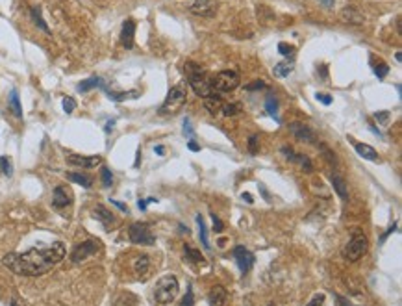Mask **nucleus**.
<instances>
[{
    "label": "nucleus",
    "mask_w": 402,
    "mask_h": 306,
    "mask_svg": "<svg viewBox=\"0 0 402 306\" xmlns=\"http://www.w3.org/2000/svg\"><path fill=\"white\" fill-rule=\"evenodd\" d=\"M146 204H148L146 200H139V202H137V206L141 208V210H146Z\"/></svg>",
    "instance_id": "4d7b16f0"
},
{
    "label": "nucleus",
    "mask_w": 402,
    "mask_h": 306,
    "mask_svg": "<svg viewBox=\"0 0 402 306\" xmlns=\"http://www.w3.org/2000/svg\"><path fill=\"white\" fill-rule=\"evenodd\" d=\"M69 165H76V167L82 169H93L102 163L100 156H80V154H69L67 156Z\"/></svg>",
    "instance_id": "9b49d317"
},
{
    "label": "nucleus",
    "mask_w": 402,
    "mask_h": 306,
    "mask_svg": "<svg viewBox=\"0 0 402 306\" xmlns=\"http://www.w3.org/2000/svg\"><path fill=\"white\" fill-rule=\"evenodd\" d=\"M187 78H189V85L193 87V91L197 93L198 97L208 99V97H212L213 95L212 84H210V80L204 76V71L195 73V75H187Z\"/></svg>",
    "instance_id": "0eeeda50"
},
{
    "label": "nucleus",
    "mask_w": 402,
    "mask_h": 306,
    "mask_svg": "<svg viewBox=\"0 0 402 306\" xmlns=\"http://www.w3.org/2000/svg\"><path fill=\"white\" fill-rule=\"evenodd\" d=\"M213 91H220V93H228L234 91L235 87L239 85V75L235 71H220L215 75L213 80H210Z\"/></svg>",
    "instance_id": "39448f33"
},
{
    "label": "nucleus",
    "mask_w": 402,
    "mask_h": 306,
    "mask_svg": "<svg viewBox=\"0 0 402 306\" xmlns=\"http://www.w3.org/2000/svg\"><path fill=\"white\" fill-rule=\"evenodd\" d=\"M183 104H185V91H183V87L182 85H173V87L169 89L167 97L163 100L161 108H159V114L161 115L178 114L183 108Z\"/></svg>",
    "instance_id": "7ed1b4c3"
},
{
    "label": "nucleus",
    "mask_w": 402,
    "mask_h": 306,
    "mask_svg": "<svg viewBox=\"0 0 402 306\" xmlns=\"http://www.w3.org/2000/svg\"><path fill=\"white\" fill-rule=\"evenodd\" d=\"M241 114V104L239 102H234V104H222V115L226 117H234V115Z\"/></svg>",
    "instance_id": "2f4dec72"
},
{
    "label": "nucleus",
    "mask_w": 402,
    "mask_h": 306,
    "mask_svg": "<svg viewBox=\"0 0 402 306\" xmlns=\"http://www.w3.org/2000/svg\"><path fill=\"white\" fill-rule=\"evenodd\" d=\"M293 69H295L293 61H280V63H276V65H274V76L286 78V76H289V75L293 73Z\"/></svg>",
    "instance_id": "4be33fe9"
},
{
    "label": "nucleus",
    "mask_w": 402,
    "mask_h": 306,
    "mask_svg": "<svg viewBox=\"0 0 402 306\" xmlns=\"http://www.w3.org/2000/svg\"><path fill=\"white\" fill-rule=\"evenodd\" d=\"M130 241L136 245H154L156 243V236L150 232L148 225L145 223H134L128 230Z\"/></svg>",
    "instance_id": "423d86ee"
},
{
    "label": "nucleus",
    "mask_w": 402,
    "mask_h": 306,
    "mask_svg": "<svg viewBox=\"0 0 402 306\" xmlns=\"http://www.w3.org/2000/svg\"><path fill=\"white\" fill-rule=\"evenodd\" d=\"M134 36H136V23H134V19H126L121 30V43L124 48L134 46Z\"/></svg>",
    "instance_id": "4468645a"
},
{
    "label": "nucleus",
    "mask_w": 402,
    "mask_h": 306,
    "mask_svg": "<svg viewBox=\"0 0 402 306\" xmlns=\"http://www.w3.org/2000/svg\"><path fill=\"white\" fill-rule=\"evenodd\" d=\"M241 199H245L247 202H249V204H252V202H254V199H252L251 193H243V195H241Z\"/></svg>",
    "instance_id": "5fc2aeb1"
},
{
    "label": "nucleus",
    "mask_w": 402,
    "mask_h": 306,
    "mask_svg": "<svg viewBox=\"0 0 402 306\" xmlns=\"http://www.w3.org/2000/svg\"><path fill=\"white\" fill-rule=\"evenodd\" d=\"M319 2H321V4H323V6H325V8H334V4H335V0H319Z\"/></svg>",
    "instance_id": "603ef678"
},
{
    "label": "nucleus",
    "mask_w": 402,
    "mask_h": 306,
    "mask_svg": "<svg viewBox=\"0 0 402 306\" xmlns=\"http://www.w3.org/2000/svg\"><path fill=\"white\" fill-rule=\"evenodd\" d=\"M269 306H273V305H269Z\"/></svg>",
    "instance_id": "052dcab7"
},
{
    "label": "nucleus",
    "mask_w": 402,
    "mask_h": 306,
    "mask_svg": "<svg viewBox=\"0 0 402 306\" xmlns=\"http://www.w3.org/2000/svg\"><path fill=\"white\" fill-rule=\"evenodd\" d=\"M234 258H235L237 268L241 269V273H249V271L252 269V266H254V262H256L254 254H252L249 249L241 247V245L234 249Z\"/></svg>",
    "instance_id": "1a4fd4ad"
},
{
    "label": "nucleus",
    "mask_w": 402,
    "mask_h": 306,
    "mask_svg": "<svg viewBox=\"0 0 402 306\" xmlns=\"http://www.w3.org/2000/svg\"><path fill=\"white\" fill-rule=\"evenodd\" d=\"M30 13H32V19H34L36 26H37V28H41L43 32H46V34H50V28L46 26V23L43 21V17H41V8H39V6H34Z\"/></svg>",
    "instance_id": "c85d7f7f"
},
{
    "label": "nucleus",
    "mask_w": 402,
    "mask_h": 306,
    "mask_svg": "<svg viewBox=\"0 0 402 306\" xmlns=\"http://www.w3.org/2000/svg\"><path fill=\"white\" fill-rule=\"evenodd\" d=\"M9 108H11V112H13V115L15 117H23V106H21V100H19V93H17V89H13V91L9 93Z\"/></svg>",
    "instance_id": "b1692460"
},
{
    "label": "nucleus",
    "mask_w": 402,
    "mask_h": 306,
    "mask_svg": "<svg viewBox=\"0 0 402 306\" xmlns=\"http://www.w3.org/2000/svg\"><path fill=\"white\" fill-rule=\"evenodd\" d=\"M9 306H19V305H17V301H11V305Z\"/></svg>",
    "instance_id": "bf43d9fd"
},
{
    "label": "nucleus",
    "mask_w": 402,
    "mask_h": 306,
    "mask_svg": "<svg viewBox=\"0 0 402 306\" xmlns=\"http://www.w3.org/2000/svg\"><path fill=\"white\" fill-rule=\"evenodd\" d=\"M339 19H341L343 23H349V24H364L365 21V17L362 15L358 9L352 8V6H347L345 9H341Z\"/></svg>",
    "instance_id": "dca6fc26"
},
{
    "label": "nucleus",
    "mask_w": 402,
    "mask_h": 306,
    "mask_svg": "<svg viewBox=\"0 0 402 306\" xmlns=\"http://www.w3.org/2000/svg\"><path fill=\"white\" fill-rule=\"evenodd\" d=\"M113 124H115V121H108V124H106V132L111 130V128H113Z\"/></svg>",
    "instance_id": "13d9d810"
},
{
    "label": "nucleus",
    "mask_w": 402,
    "mask_h": 306,
    "mask_svg": "<svg viewBox=\"0 0 402 306\" xmlns=\"http://www.w3.org/2000/svg\"><path fill=\"white\" fill-rule=\"evenodd\" d=\"M213 230H215V232H222V230H224V225H222V221H220V219L215 214H213Z\"/></svg>",
    "instance_id": "49530a36"
},
{
    "label": "nucleus",
    "mask_w": 402,
    "mask_h": 306,
    "mask_svg": "<svg viewBox=\"0 0 402 306\" xmlns=\"http://www.w3.org/2000/svg\"><path fill=\"white\" fill-rule=\"evenodd\" d=\"M187 147H189V151H193V153H198V151H200V145H198V143H195L193 139L187 143Z\"/></svg>",
    "instance_id": "8fccbe9b"
},
{
    "label": "nucleus",
    "mask_w": 402,
    "mask_h": 306,
    "mask_svg": "<svg viewBox=\"0 0 402 306\" xmlns=\"http://www.w3.org/2000/svg\"><path fill=\"white\" fill-rule=\"evenodd\" d=\"M323 305H325V295H323V293H319V295H315V297L311 299L306 306H323Z\"/></svg>",
    "instance_id": "a18cd8bd"
},
{
    "label": "nucleus",
    "mask_w": 402,
    "mask_h": 306,
    "mask_svg": "<svg viewBox=\"0 0 402 306\" xmlns=\"http://www.w3.org/2000/svg\"><path fill=\"white\" fill-rule=\"evenodd\" d=\"M315 99H317L319 102H323L325 106H330V104H332V97H330V95H327V93H317V95H315Z\"/></svg>",
    "instance_id": "79ce46f5"
},
{
    "label": "nucleus",
    "mask_w": 402,
    "mask_h": 306,
    "mask_svg": "<svg viewBox=\"0 0 402 306\" xmlns=\"http://www.w3.org/2000/svg\"><path fill=\"white\" fill-rule=\"evenodd\" d=\"M319 151H321V153H323V156L328 160V163H332V165H334V163H337V160H335V154L332 153L327 145H319Z\"/></svg>",
    "instance_id": "c9c22d12"
},
{
    "label": "nucleus",
    "mask_w": 402,
    "mask_h": 306,
    "mask_svg": "<svg viewBox=\"0 0 402 306\" xmlns=\"http://www.w3.org/2000/svg\"><path fill=\"white\" fill-rule=\"evenodd\" d=\"M263 87H265V82H261V80H256L254 84L245 85V89H247V91H256V89H263Z\"/></svg>",
    "instance_id": "37998d69"
},
{
    "label": "nucleus",
    "mask_w": 402,
    "mask_h": 306,
    "mask_svg": "<svg viewBox=\"0 0 402 306\" xmlns=\"http://www.w3.org/2000/svg\"><path fill=\"white\" fill-rule=\"evenodd\" d=\"M65 258V245L56 241L46 249H30L26 253H11L4 258V266L21 276H39Z\"/></svg>",
    "instance_id": "f257e3e1"
},
{
    "label": "nucleus",
    "mask_w": 402,
    "mask_h": 306,
    "mask_svg": "<svg viewBox=\"0 0 402 306\" xmlns=\"http://www.w3.org/2000/svg\"><path fill=\"white\" fill-rule=\"evenodd\" d=\"M180 306H195V297H193V288H187L185 291V297L182 299V305Z\"/></svg>",
    "instance_id": "a19ab883"
},
{
    "label": "nucleus",
    "mask_w": 402,
    "mask_h": 306,
    "mask_svg": "<svg viewBox=\"0 0 402 306\" xmlns=\"http://www.w3.org/2000/svg\"><path fill=\"white\" fill-rule=\"evenodd\" d=\"M387 73H389V67H387L384 61H380V63L374 65V75H376L378 78H386Z\"/></svg>",
    "instance_id": "4c0bfd02"
},
{
    "label": "nucleus",
    "mask_w": 402,
    "mask_h": 306,
    "mask_svg": "<svg viewBox=\"0 0 402 306\" xmlns=\"http://www.w3.org/2000/svg\"><path fill=\"white\" fill-rule=\"evenodd\" d=\"M226 297L228 293L224 290V286H213L208 293V303H210V306H224Z\"/></svg>",
    "instance_id": "2eb2a0df"
},
{
    "label": "nucleus",
    "mask_w": 402,
    "mask_h": 306,
    "mask_svg": "<svg viewBox=\"0 0 402 306\" xmlns=\"http://www.w3.org/2000/svg\"><path fill=\"white\" fill-rule=\"evenodd\" d=\"M278 52H280L282 56H286V58H293V56H295V46L282 41V43H278Z\"/></svg>",
    "instance_id": "72a5a7b5"
},
{
    "label": "nucleus",
    "mask_w": 402,
    "mask_h": 306,
    "mask_svg": "<svg viewBox=\"0 0 402 306\" xmlns=\"http://www.w3.org/2000/svg\"><path fill=\"white\" fill-rule=\"evenodd\" d=\"M67 178H69V180H71V182L80 184L82 188H91V186H93L91 176L82 175V173H67Z\"/></svg>",
    "instance_id": "393cba45"
},
{
    "label": "nucleus",
    "mask_w": 402,
    "mask_h": 306,
    "mask_svg": "<svg viewBox=\"0 0 402 306\" xmlns=\"http://www.w3.org/2000/svg\"><path fill=\"white\" fill-rule=\"evenodd\" d=\"M93 215H95V219H99L104 227H111L115 223V217H113V214L108 210L106 206H102V204H97L95 206V210H93Z\"/></svg>",
    "instance_id": "f3484780"
},
{
    "label": "nucleus",
    "mask_w": 402,
    "mask_h": 306,
    "mask_svg": "<svg viewBox=\"0 0 402 306\" xmlns=\"http://www.w3.org/2000/svg\"><path fill=\"white\" fill-rule=\"evenodd\" d=\"M97 251H99V241H95V239H87V241H84V243L78 245L74 251L71 253V262H73V264H80V262L87 260L89 256H93Z\"/></svg>",
    "instance_id": "6e6552de"
},
{
    "label": "nucleus",
    "mask_w": 402,
    "mask_h": 306,
    "mask_svg": "<svg viewBox=\"0 0 402 306\" xmlns=\"http://www.w3.org/2000/svg\"><path fill=\"white\" fill-rule=\"evenodd\" d=\"M204 108L210 112L212 115H217L220 114V110H222V102H220L219 97H215V95H212V97H208V99H204Z\"/></svg>",
    "instance_id": "5701e85b"
},
{
    "label": "nucleus",
    "mask_w": 402,
    "mask_h": 306,
    "mask_svg": "<svg viewBox=\"0 0 402 306\" xmlns=\"http://www.w3.org/2000/svg\"><path fill=\"white\" fill-rule=\"evenodd\" d=\"M265 110H267V114L271 115V117H274L276 121L280 122V117H278V100H276V97H274V95H269V97H267Z\"/></svg>",
    "instance_id": "bb28decb"
},
{
    "label": "nucleus",
    "mask_w": 402,
    "mask_h": 306,
    "mask_svg": "<svg viewBox=\"0 0 402 306\" xmlns=\"http://www.w3.org/2000/svg\"><path fill=\"white\" fill-rule=\"evenodd\" d=\"M183 134H185V136H187L189 139L195 138V132H193V128H191L189 119H183Z\"/></svg>",
    "instance_id": "c03bdc74"
},
{
    "label": "nucleus",
    "mask_w": 402,
    "mask_h": 306,
    "mask_svg": "<svg viewBox=\"0 0 402 306\" xmlns=\"http://www.w3.org/2000/svg\"><path fill=\"white\" fill-rule=\"evenodd\" d=\"M148 266H150V260H148V256H146V254H141V256H137V258H136L134 269H136L137 275H146V271H148Z\"/></svg>",
    "instance_id": "cd10ccee"
},
{
    "label": "nucleus",
    "mask_w": 402,
    "mask_h": 306,
    "mask_svg": "<svg viewBox=\"0 0 402 306\" xmlns=\"http://www.w3.org/2000/svg\"><path fill=\"white\" fill-rule=\"evenodd\" d=\"M282 153H284V156H286L289 161H293V158H295V153H293V149H291V147H282Z\"/></svg>",
    "instance_id": "de8ad7c7"
},
{
    "label": "nucleus",
    "mask_w": 402,
    "mask_h": 306,
    "mask_svg": "<svg viewBox=\"0 0 402 306\" xmlns=\"http://www.w3.org/2000/svg\"><path fill=\"white\" fill-rule=\"evenodd\" d=\"M367 247H369L367 237H365L362 232H354L352 237L349 239V243L345 245V249H343V258L349 262L360 260V258L367 253Z\"/></svg>",
    "instance_id": "20e7f679"
},
{
    "label": "nucleus",
    "mask_w": 402,
    "mask_h": 306,
    "mask_svg": "<svg viewBox=\"0 0 402 306\" xmlns=\"http://www.w3.org/2000/svg\"><path fill=\"white\" fill-rule=\"evenodd\" d=\"M95 87H104L102 78L91 76V78H87V80H84V82H80V84H78V91L87 93V91H91V89H95Z\"/></svg>",
    "instance_id": "aec40b11"
},
{
    "label": "nucleus",
    "mask_w": 402,
    "mask_h": 306,
    "mask_svg": "<svg viewBox=\"0 0 402 306\" xmlns=\"http://www.w3.org/2000/svg\"><path fill=\"white\" fill-rule=\"evenodd\" d=\"M197 225H198V234H200V241H202V245H204L206 251H210V249H212V245H210V239H208V230H206V225H204L202 215H197Z\"/></svg>",
    "instance_id": "a878e982"
},
{
    "label": "nucleus",
    "mask_w": 402,
    "mask_h": 306,
    "mask_svg": "<svg viewBox=\"0 0 402 306\" xmlns=\"http://www.w3.org/2000/svg\"><path fill=\"white\" fill-rule=\"evenodd\" d=\"M154 151H156V154H158V156H165V147H163V145H158Z\"/></svg>",
    "instance_id": "864d4df0"
},
{
    "label": "nucleus",
    "mask_w": 402,
    "mask_h": 306,
    "mask_svg": "<svg viewBox=\"0 0 402 306\" xmlns=\"http://www.w3.org/2000/svg\"><path fill=\"white\" fill-rule=\"evenodd\" d=\"M178 278L175 275H165L161 276L158 282H156V288H154V299L158 301L159 305H169L173 303L178 295Z\"/></svg>",
    "instance_id": "f03ea898"
},
{
    "label": "nucleus",
    "mask_w": 402,
    "mask_h": 306,
    "mask_svg": "<svg viewBox=\"0 0 402 306\" xmlns=\"http://www.w3.org/2000/svg\"><path fill=\"white\" fill-rule=\"evenodd\" d=\"M332 186H334L335 193L341 197L343 200L349 199V188H347V182L341 175H332Z\"/></svg>",
    "instance_id": "6ab92c4d"
},
{
    "label": "nucleus",
    "mask_w": 402,
    "mask_h": 306,
    "mask_svg": "<svg viewBox=\"0 0 402 306\" xmlns=\"http://www.w3.org/2000/svg\"><path fill=\"white\" fill-rule=\"evenodd\" d=\"M189 11L197 17H215L217 2L215 0H195L189 6Z\"/></svg>",
    "instance_id": "9d476101"
},
{
    "label": "nucleus",
    "mask_w": 402,
    "mask_h": 306,
    "mask_svg": "<svg viewBox=\"0 0 402 306\" xmlns=\"http://www.w3.org/2000/svg\"><path fill=\"white\" fill-rule=\"evenodd\" d=\"M374 119L378 121V124L387 126V124H389V119H391V112H387V110H384V112H376V114H374Z\"/></svg>",
    "instance_id": "f704fd0d"
},
{
    "label": "nucleus",
    "mask_w": 402,
    "mask_h": 306,
    "mask_svg": "<svg viewBox=\"0 0 402 306\" xmlns=\"http://www.w3.org/2000/svg\"><path fill=\"white\" fill-rule=\"evenodd\" d=\"M337 301H339V306H354V305H350L349 301H347V299H343V297H337Z\"/></svg>",
    "instance_id": "6e6d98bb"
},
{
    "label": "nucleus",
    "mask_w": 402,
    "mask_h": 306,
    "mask_svg": "<svg viewBox=\"0 0 402 306\" xmlns=\"http://www.w3.org/2000/svg\"><path fill=\"white\" fill-rule=\"evenodd\" d=\"M183 253H185V256H187L191 262H195V264H202V262H204V256L200 254V251H197V249H191L189 245H185V247H183Z\"/></svg>",
    "instance_id": "7c9ffc66"
},
{
    "label": "nucleus",
    "mask_w": 402,
    "mask_h": 306,
    "mask_svg": "<svg viewBox=\"0 0 402 306\" xmlns=\"http://www.w3.org/2000/svg\"><path fill=\"white\" fill-rule=\"evenodd\" d=\"M289 130L295 136V139L304 141V143H315V134L310 126H306L304 122H291L289 124Z\"/></svg>",
    "instance_id": "f8f14e48"
},
{
    "label": "nucleus",
    "mask_w": 402,
    "mask_h": 306,
    "mask_svg": "<svg viewBox=\"0 0 402 306\" xmlns=\"http://www.w3.org/2000/svg\"><path fill=\"white\" fill-rule=\"evenodd\" d=\"M71 202H73V193L69 191V188L58 186V188L54 190V195H52V206L61 210V208H67Z\"/></svg>",
    "instance_id": "ddd939ff"
},
{
    "label": "nucleus",
    "mask_w": 402,
    "mask_h": 306,
    "mask_svg": "<svg viewBox=\"0 0 402 306\" xmlns=\"http://www.w3.org/2000/svg\"><path fill=\"white\" fill-rule=\"evenodd\" d=\"M100 176H102V184H104V188H111V184H113V176H111V171L108 167L102 169V173H100Z\"/></svg>",
    "instance_id": "e433bc0d"
},
{
    "label": "nucleus",
    "mask_w": 402,
    "mask_h": 306,
    "mask_svg": "<svg viewBox=\"0 0 402 306\" xmlns=\"http://www.w3.org/2000/svg\"><path fill=\"white\" fill-rule=\"evenodd\" d=\"M354 151H356L358 156L364 158V160L378 161V153H376L371 145H367V143H354Z\"/></svg>",
    "instance_id": "a211bd4d"
},
{
    "label": "nucleus",
    "mask_w": 402,
    "mask_h": 306,
    "mask_svg": "<svg viewBox=\"0 0 402 306\" xmlns=\"http://www.w3.org/2000/svg\"><path fill=\"white\" fill-rule=\"evenodd\" d=\"M0 173L6 176L13 175V165H11V160H9L8 156H2V158H0Z\"/></svg>",
    "instance_id": "473e14b6"
},
{
    "label": "nucleus",
    "mask_w": 402,
    "mask_h": 306,
    "mask_svg": "<svg viewBox=\"0 0 402 306\" xmlns=\"http://www.w3.org/2000/svg\"><path fill=\"white\" fill-rule=\"evenodd\" d=\"M258 143H259L258 136H251V138H249V153H251L252 156L258 154Z\"/></svg>",
    "instance_id": "ea45409f"
},
{
    "label": "nucleus",
    "mask_w": 402,
    "mask_h": 306,
    "mask_svg": "<svg viewBox=\"0 0 402 306\" xmlns=\"http://www.w3.org/2000/svg\"><path fill=\"white\" fill-rule=\"evenodd\" d=\"M293 161H295V163H298V165L302 167V171H306V173H311V171H313V163H311L310 158H308V156H304V154H295Z\"/></svg>",
    "instance_id": "c756f323"
},
{
    "label": "nucleus",
    "mask_w": 402,
    "mask_h": 306,
    "mask_svg": "<svg viewBox=\"0 0 402 306\" xmlns=\"http://www.w3.org/2000/svg\"><path fill=\"white\" fill-rule=\"evenodd\" d=\"M63 110H65V114H73L76 110V100L73 97H65L63 99Z\"/></svg>",
    "instance_id": "58836bf2"
},
{
    "label": "nucleus",
    "mask_w": 402,
    "mask_h": 306,
    "mask_svg": "<svg viewBox=\"0 0 402 306\" xmlns=\"http://www.w3.org/2000/svg\"><path fill=\"white\" fill-rule=\"evenodd\" d=\"M108 99L113 100V102H124V100H130V99H137L139 97V91H122V93H115V91H106Z\"/></svg>",
    "instance_id": "412c9836"
},
{
    "label": "nucleus",
    "mask_w": 402,
    "mask_h": 306,
    "mask_svg": "<svg viewBox=\"0 0 402 306\" xmlns=\"http://www.w3.org/2000/svg\"><path fill=\"white\" fill-rule=\"evenodd\" d=\"M111 204H115V206L119 208V210H122V212H128V208H126V204H122V202H119V200L111 199Z\"/></svg>",
    "instance_id": "3c124183"
},
{
    "label": "nucleus",
    "mask_w": 402,
    "mask_h": 306,
    "mask_svg": "<svg viewBox=\"0 0 402 306\" xmlns=\"http://www.w3.org/2000/svg\"><path fill=\"white\" fill-rule=\"evenodd\" d=\"M258 188H259V191H261V195H263V197H265V200L267 202H271V195H269V191H267V188L265 186H263V184H258Z\"/></svg>",
    "instance_id": "09e8293b"
}]
</instances>
